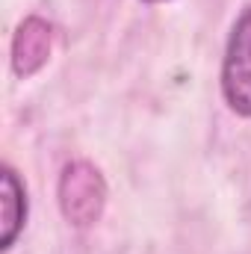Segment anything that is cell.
<instances>
[{
	"label": "cell",
	"mask_w": 251,
	"mask_h": 254,
	"mask_svg": "<svg viewBox=\"0 0 251 254\" xmlns=\"http://www.w3.org/2000/svg\"><path fill=\"white\" fill-rule=\"evenodd\" d=\"M51 51H54V24H48L39 15L24 18L12 36V71L21 80L39 74L51 60Z\"/></svg>",
	"instance_id": "obj_3"
},
{
	"label": "cell",
	"mask_w": 251,
	"mask_h": 254,
	"mask_svg": "<svg viewBox=\"0 0 251 254\" xmlns=\"http://www.w3.org/2000/svg\"><path fill=\"white\" fill-rule=\"evenodd\" d=\"M57 198L65 222L74 228H92L107 207V181L89 160L68 163L57 184Z\"/></svg>",
	"instance_id": "obj_1"
},
{
	"label": "cell",
	"mask_w": 251,
	"mask_h": 254,
	"mask_svg": "<svg viewBox=\"0 0 251 254\" xmlns=\"http://www.w3.org/2000/svg\"><path fill=\"white\" fill-rule=\"evenodd\" d=\"M222 95L237 116L251 119V6H246L237 18L225 48Z\"/></svg>",
	"instance_id": "obj_2"
},
{
	"label": "cell",
	"mask_w": 251,
	"mask_h": 254,
	"mask_svg": "<svg viewBox=\"0 0 251 254\" xmlns=\"http://www.w3.org/2000/svg\"><path fill=\"white\" fill-rule=\"evenodd\" d=\"M145 3H166V0H145Z\"/></svg>",
	"instance_id": "obj_5"
},
{
	"label": "cell",
	"mask_w": 251,
	"mask_h": 254,
	"mask_svg": "<svg viewBox=\"0 0 251 254\" xmlns=\"http://www.w3.org/2000/svg\"><path fill=\"white\" fill-rule=\"evenodd\" d=\"M27 225V190L21 178L3 166L0 172V249L9 252Z\"/></svg>",
	"instance_id": "obj_4"
}]
</instances>
